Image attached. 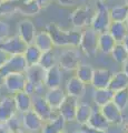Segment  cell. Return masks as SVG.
<instances>
[{"label":"cell","mask_w":128,"mask_h":133,"mask_svg":"<svg viewBox=\"0 0 128 133\" xmlns=\"http://www.w3.org/2000/svg\"><path fill=\"white\" fill-rule=\"evenodd\" d=\"M53 41L55 47L78 48L81 38L80 30H64L55 22H49L45 29Z\"/></svg>","instance_id":"obj_1"},{"label":"cell","mask_w":128,"mask_h":133,"mask_svg":"<svg viewBox=\"0 0 128 133\" xmlns=\"http://www.w3.org/2000/svg\"><path fill=\"white\" fill-rule=\"evenodd\" d=\"M78 48L87 57H94L98 52V32L92 27H87L81 31V38Z\"/></svg>","instance_id":"obj_2"},{"label":"cell","mask_w":128,"mask_h":133,"mask_svg":"<svg viewBox=\"0 0 128 133\" xmlns=\"http://www.w3.org/2000/svg\"><path fill=\"white\" fill-rule=\"evenodd\" d=\"M95 11H96V9H93L90 6H81L76 8L69 17L74 28L81 29L90 27Z\"/></svg>","instance_id":"obj_3"},{"label":"cell","mask_w":128,"mask_h":133,"mask_svg":"<svg viewBox=\"0 0 128 133\" xmlns=\"http://www.w3.org/2000/svg\"><path fill=\"white\" fill-rule=\"evenodd\" d=\"M80 63V53L75 47L65 49L58 57V65L63 71H75Z\"/></svg>","instance_id":"obj_4"},{"label":"cell","mask_w":128,"mask_h":133,"mask_svg":"<svg viewBox=\"0 0 128 133\" xmlns=\"http://www.w3.org/2000/svg\"><path fill=\"white\" fill-rule=\"evenodd\" d=\"M111 19L109 14V8L105 5V2H97L96 11H95L90 27L99 33L102 31H107Z\"/></svg>","instance_id":"obj_5"},{"label":"cell","mask_w":128,"mask_h":133,"mask_svg":"<svg viewBox=\"0 0 128 133\" xmlns=\"http://www.w3.org/2000/svg\"><path fill=\"white\" fill-rule=\"evenodd\" d=\"M32 110L38 114L45 122L50 121L58 114V111L53 110L46 101L45 95L34 94L32 95Z\"/></svg>","instance_id":"obj_6"},{"label":"cell","mask_w":128,"mask_h":133,"mask_svg":"<svg viewBox=\"0 0 128 133\" xmlns=\"http://www.w3.org/2000/svg\"><path fill=\"white\" fill-rule=\"evenodd\" d=\"M27 68H28V64L23 55L9 56V58L5 62V64L0 69V72L6 77L11 73H25Z\"/></svg>","instance_id":"obj_7"},{"label":"cell","mask_w":128,"mask_h":133,"mask_svg":"<svg viewBox=\"0 0 128 133\" xmlns=\"http://www.w3.org/2000/svg\"><path fill=\"white\" fill-rule=\"evenodd\" d=\"M27 43L18 35L10 36L9 38L0 42V49L5 51L8 56L23 55L27 49Z\"/></svg>","instance_id":"obj_8"},{"label":"cell","mask_w":128,"mask_h":133,"mask_svg":"<svg viewBox=\"0 0 128 133\" xmlns=\"http://www.w3.org/2000/svg\"><path fill=\"white\" fill-rule=\"evenodd\" d=\"M21 120L23 129L26 130V132L30 133L40 132L45 124V121L32 109L21 113Z\"/></svg>","instance_id":"obj_9"},{"label":"cell","mask_w":128,"mask_h":133,"mask_svg":"<svg viewBox=\"0 0 128 133\" xmlns=\"http://www.w3.org/2000/svg\"><path fill=\"white\" fill-rule=\"evenodd\" d=\"M37 35V28L34 21L29 18H23L18 23V36L27 44L34 43L35 37Z\"/></svg>","instance_id":"obj_10"},{"label":"cell","mask_w":128,"mask_h":133,"mask_svg":"<svg viewBox=\"0 0 128 133\" xmlns=\"http://www.w3.org/2000/svg\"><path fill=\"white\" fill-rule=\"evenodd\" d=\"M101 113L105 115L110 125H121L124 124V113L114 102H109L104 107L99 108Z\"/></svg>","instance_id":"obj_11"},{"label":"cell","mask_w":128,"mask_h":133,"mask_svg":"<svg viewBox=\"0 0 128 133\" xmlns=\"http://www.w3.org/2000/svg\"><path fill=\"white\" fill-rule=\"evenodd\" d=\"M77 105H78V99L67 94V97H66L64 102L61 103V105L57 111L66 120V122H72L75 121L76 118Z\"/></svg>","instance_id":"obj_12"},{"label":"cell","mask_w":128,"mask_h":133,"mask_svg":"<svg viewBox=\"0 0 128 133\" xmlns=\"http://www.w3.org/2000/svg\"><path fill=\"white\" fill-rule=\"evenodd\" d=\"M27 82V79L25 73H11L8 74L5 78V88L8 92L17 93L19 91H23L25 84Z\"/></svg>","instance_id":"obj_13"},{"label":"cell","mask_w":128,"mask_h":133,"mask_svg":"<svg viewBox=\"0 0 128 133\" xmlns=\"http://www.w3.org/2000/svg\"><path fill=\"white\" fill-rule=\"evenodd\" d=\"M27 81L35 84L36 89L41 85H45V76H46V70L41 68L39 64L28 65V68L25 72Z\"/></svg>","instance_id":"obj_14"},{"label":"cell","mask_w":128,"mask_h":133,"mask_svg":"<svg viewBox=\"0 0 128 133\" xmlns=\"http://www.w3.org/2000/svg\"><path fill=\"white\" fill-rule=\"evenodd\" d=\"M14 97H3L0 100V122H8L17 113Z\"/></svg>","instance_id":"obj_15"},{"label":"cell","mask_w":128,"mask_h":133,"mask_svg":"<svg viewBox=\"0 0 128 133\" xmlns=\"http://www.w3.org/2000/svg\"><path fill=\"white\" fill-rule=\"evenodd\" d=\"M63 82V70L58 64L53 65L52 68L46 70L45 76V87L47 89L59 88Z\"/></svg>","instance_id":"obj_16"},{"label":"cell","mask_w":128,"mask_h":133,"mask_svg":"<svg viewBox=\"0 0 128 133\" xmlns=\"http://www.w3.org/2000/svg\"><path fill=\"white\" fill-rule=\"evenodd\" d=\"M113 73L108 69H95L90 84L94 89H105L109 87Z\"/></svg>","instance_id":"obj_17"},{"label":"cell","mask_w":128,"mask_h":133,"mask_svg":"<svg viewBox=\"0 0 128 133\" xmlns=\"http://www.w3.org/2000/svg\"><path fill=\"white\" fill-rule=\"evenodd\" d=\"M67 97L66 91L59 88H55V89H47L46 93H45V99L46 101L49 103L53 110H58L59 107L61 105V103L64 102V100Z\"/></svg>","instance_id":"obj_18"},{"label":"cell","mask_w":128,"mask_h":133,"mask_svg":"<svg viewBox=\"0 0 128 133\" xmlns=\"http://www.w3.org/2000/svg\"><path fill=\"white\" fill-rule=\"evenodd\" d=\"M86 85L82 81H80L76 76L69 79L66 83V93L74 98H82L86 93Z\"/></svg>","instance_id":"obj_19"},{"label":"cell","mask_w":128,"mask_h":133,"mask_svg":"<svg viewBox=\"0 0 128 133\" xmlns=\"http://www.w3.org/2000/svg\"><path fill=\"white\" fill-rule=\"evenodd\" d=\"M14 100L19 113H23V112H27L32 109V95L28 94L25 91H19V92L15 93Z\"/></svg>","instance_id":"obj_20"},{"label":"cell","mask_w":128,"mask_h":133,"mask_svg":"<svg viewBox=\"0 0 128 133\" xmlns=\"http://www.w3.org/2000/svg\"><path fill=\"white\" fill-rule=\"evenodd\" d=\"M117 42L108 31H102L98 33V51L104 55H110Z\"/></svg>","instance_id":"obj_21"},{"label":"cell","mask_w":128,"mask_h":133,"mask_svg":"<svg viewBox=\"0 0 128 133\" xmlns=\"http://www.w3.org/2000/svg\"><path fill=\"white\" fill-rule=\"evenodd\" d=\"M66 127V120L59 113L50 121L45 122L40 133H61L65 131Z\"/></svg>","instance_id":"obj_22"},{"label":"cell","mask_w":128,"mask_h":133,"mask_svg":"<svg viewBox=\"0 0 128 133\" xmlns=\"http://www.w3.org/2000/svg\"><path fill=\"white\" fill-rule=\"evenodd\" d=\"M94 112V108L87 102H78L77 105V111H76V118L75 121L80 124V125H84V124H87L90 116H92Z\"/></svg>","instance_id":"obj_23"},{"label":"cell","mask_w":128,"mask_h":133,"mask_svg":"<svg viewBox=\"0 0 128 133\" xmlns=\"http://www.w3.org/2000/svg\"><path fill=\"white\" fill-rule=\"evenodd\" d=\"M107 31L113 36V38L117 43L123 42L124 39L126 38V36L128 35L126 24L125 22H121V21H111Z\"/></svg>","instance_id":"obj_24"},{"label":"cell","mask_w":128,"mask_h":133,"mask_svg":"<svg viewBox=\"0 0 128 133\" xmlns=\"http://www.w3.org/2000/svg\"><path fill=\"white\" fill-rule=\"evenodd\" d=\"M114 94H115V92L113 90H110L109 88L95 89L94 94H93L94 103L98 108H101V107H104L105 104H107V103L113 102Z\"/></svg>","instance_id":"obj_25"},{"label":"cell","mask_w":128,"mask_h":133,"mask_svg":"<svg viewBox=\"0 0 128 133\" xmlns=\"http://www.w3.org/2000/svg\"><path fill=\"white\" fill-rule=\"evenodd\" d=\"M34 44L37 45L42 52L50 51V50H52L53 47H55L50 35H49L46 30H42V31H39V32L37 31V35H36L35 40H34Z\"/></svg>","instance_id":"obj_26"},{"label":"cell","mask_w":128,"mask_h":133,"mask_svg":"<svg viewBox=\"0 0 128 133\" xmlns=\"http://www.w3.org/2000/svg\"><path fill=\"white\" fill-rule=\"evenodd\" d=\"M108 88L110 90H113L114 92L120 91L124 89H128V77L127 74L121 70L116 73H113L110 79V83Z\"/></svg>","instance_id":"obj_27"},{"label":"cell","mask_w":128,"mask_h":133,"mask_svg":"<svg viewBox=\"0 0 128 133\" xmlns=\"http://www.w3.org/2000/svg\"><path fill=\"white\" fill-rule=\"evenodd\" d=\"M87 124L95 129H99V130H104V131H109V129L111 127L110 123L107 121V119L101 113L100 110H94Z\"/></svg>","instance_id":"obj_28"},{"label":"cell","mask_w":128,"mask_h":133,"mask_svg":"<svg viewBox=\"0 0 128 133\" xmlns=\"http://www.w3.org/2000/svg\"><path fill=\"white\" fill-rule=\"evenodd\" d=\"M41 55H42V51H41L37 45L31 43V44L27 45V49L23 53V57H25V59H26V62L28 65H35V64L39 63Z\"/></svg>","instance_id":"obj_29"},{"label":"cell","mask_w":128,"mask_h":133,"mask_svg":"<svg viewBox=\"0 0 128 133\" xmlns=\"http://www.w3.org/2000/svg\"><path fill=\"white\" fill-rule=\"evenodd\" d=\"M94 71H95V69L90 64L80 63L79 66L75 70V72H76L75 76L79 79L80 81L84 82L85 84H90L93 76H94Z\"/></svg>","instance_id":"obj_30"},{"label":"cell","mask_w":128,"mask_h":133,"mask_svg":"<svg viewBox=\"0 0 128 133\" xmlns=\"http://www.w3.org/2000/svg\"><path fill=\"white\" fill-rule=\"evenodd\" d=\"M19 5L18 1H12V0H3L0 1V17H8L14 16L18 12Z\"/></svg>","instance_id":"obj_31"},{"label":"cell","mask_w":128,"mask_h":133,"mask_svg":"<svg viewBox=\"0 0 128 133\" xmlns=\"http://www.w3.org/2000/svg\"><path fill=\"white\" fill-rule=\"evenodd\" d=\"M38 64L41 66V68H44L45 70H48V69L52 68L53 65L58 64V58H57L53 49L50 50V51L42 52Z\"/></svg>","instance_id":"obj_32"},{"label":"cell","mask_w":128,"mask_h":133,"mask_svg":"<svg viewBox=\"0 0 128 133\" xmlns=\"http://www.w3.org/2000/svg\"><path fill=\"white\" fill-rule=\"evenodd\" d=\"M110 56H111V58H113V60L115 62H117V63H119V64H123L124 62L128 59V51L125 48V45L123 44V42L116 43L114 49L111 50Z\"/></svg>","instance_id":"obj_33"},{"label":"cell","mask_w":128,"mask_h":133,"mask_svg":"<svg viewBox=\"0 0 128 133\" xmlns=\"http://www.w3.org/2000/svg\"><path fill=\"white\" fill-rule=\"evenodd\" d=\"M40 7L36 0H30L27 2H22V5H19L18 12L23 16H36L40 12Z\"/></svg>","instance_id":"obj_34"},{"label":"cell","mask_w":128,"mask_h":133,"mask_svg":"<svg viewBox=\"0 0 128 133\" xmlns=\"http://www.w3.org/2000/svg\"><path fill=\"white\" fill-rule=\"evenodd\" d=\"M110 19L111 21H121L125 22V20L128 16V7L126 5L115 6L111 9H109Z\"/></svg>","instance_id":"obj_35"},{"label":"cell","mask_w":128,"mask_h":133,"mask_svg":"<svg viewBox=\"0 0 128 133\" xmlns=\"http://www.w3.org/2000/svg\"><path fill=\"white\" fill-rule=\"evenodd\" d=\"M113 102L121 111H125L128 108V89H124V90L115 92Z\"/></svg>","instance_id":"obj_36"},{"label":"cell","mask_w":128,"mask_h":133,"mask_svg":"<svg viewBox=\"0 0 128 133\" xmlns=\"http://www.w3.org/2000/svg\"><path fill=\"white\" fill-rule=\"evenodd\" d=\"M8 124H9L12 133H26V130L23 129V125H22L21 113H19V112H17L8 121Z\"/></svg>","instance_id":"obj_37"},{"label":"cell","mask_w":128,"mask_h":133,"mask_svg":"<svg viewBox=\"0 0 128 133\" xmlns=\"http://www.w3.org/2000/svg\"><path fill=\"white\" fill-rule=\"evenodd\" d=\"M11 36V27L9 22L0 19V42Z\"/></svg>","instance_id":"obj_38"},{"label":"cell","mask_w":128,"mask_h":133,"mask_svg":"<svg viewBox=\"0 0 128 133\" xmlns=\"http://www.w3.org/2000/svg\"><path fill=\"white\" fill-rule=\"evenodd\" d=\"M81 130L84 131V133H109L108 131H104V130H99V129H95L93 127L88 125V124H84V125H81Z\"/></svg>","instance_id":"obj_39"},{"label":"cell","mask_w":128,"mask_h":133,"mask_svg":"<svg viewBox=\"0 0 128 133\" xmlns=\"http://www.w3.org/2000/svg\"><path fill=\"white\" fill-rule=\"evenodd\" d=\"M23 91H25V92H27L28 94H30V95H34L35 92H36V87H35V84H32L31 82L27 81L26 84H25Z\"/></svg>","instance_id":"obj_40"},{"label":"cell","mask_w":128,"mask_h":133,"mask_svg":"<svg viewBox=\"0 0 128 133\" xmlns=\"http://www.w3.org/2000/svg\"><path fill=\"white\" fill-rule=\"evenodd\" d=\"M58 3L63 7H71V6H75L78 0H57Z\"/></svg>","instance_id":"obj_41"},{"label":"cell","mask_w":128,"mask_h":133,"mask_svg":"<svg viewBox=\"0 0 128 133\" xmlns=\"http://www.w3.org/2000/svg\"><path fill=\"white\" fill-rule=\"evenodd\" d=\"M0 133H12L8 122H0Z\"/></svg>","instance_id":"obj_42"},{"label":"cell","mask_w":128,"mask_h":133,"mask_svg":"<svg viewBox=\"0 0 128 133\" xmlns=\"http://www.w3.org/2000/svg\"><path fill=\"white\" fill-rule=\"evenodd\" d=\"M37 2H38V5L40 7V9H46L47 7H49V5L52 2V0H36Z\"/></svg>","instance_id":"obj_43"},{"label":"cell","mask_w":128,"mask_h":133,"mask_svg":"<svg viewBox=\"0 0 128 133\" xmlns=\"http://www.w3.org/2000/svg\"><path fill=\"white\" fill-rule=\"evenodd\" d=\"M8 58H9V56H8L5 51H2V50L0 49V69H1V66L5 64V62L7 61Z\"/></svg>","instance_id":"obj_44"},{"label":"cell","mask_w":128,"mask_h":133,"mask_svg":"<svg viewBox=\"0 0 128 133\" xmlns=\"http://www.w3.org/2000/svg\"><path fill=\"white\" fill-rule=\"evenodd\" d=\"M123 71L125 72L127 74V77H128V59L123 63Z\"/></svg>","instance_id":"obj_45"},{"label":"cell","mask_w":128,"mask_h":133,"mask_svg":"<svg viewBox=\"0 0 128 133\" xmlns=\"http://www.w3.org/2000/svg\"><path fill=\"white\" fill-rule=\"evenodd\" d=\"M5 78H6V77L3 76L1 72H0V89H1L2 87L5 85Z\"/></svg>","instance_id":"obj_46"},{"label":"cell","mask_w":128,"mask_h":133,"mask_svg":"<svg viewBox=\"0 0 128 133\" xmlns=\"http://www.w3.org/2000/svg\"><path fill=\"white\" fill-rule=\"evenodd\" d=\"M123 44L125 45V48L127 49V51H128V35L126 36V38L124 39V41H123Z\"/></svg>","instance_id":"obj_47"},{"label":"cell","mask_w":128,"mask_h":133,"mask_svg":"<svg viewBox=\"0 0 128 133\" xmlns=\"http://www.w3.org/2000/svg\"><path fill=\"white\" fill-rule=\"evenodd\" d=\"M72 133H84V131H82L81 129H80V130H76V131H74Z\"/></svg>","instance_id":"obj_48"},{"label":"cell","mask_w":128,"mask_h":133,"mask_svg":"<svg viewBox=\"0 0 128 133\" xmlns=\"http://www.w3.org/2000/svg\"><path fill=\"white\" fill-rule=\"evenodd\" d=\"M125 24H126V27H127V30H128V16H127V18L125 20Z\"/></svg>","instance_id":"obj_49"},{"label":"cell","mask_w":128,"mask_h":133,"mask_svg":"<svg viewBox=\"0 0 128 133\" xmlns=\"http://www.w3.org/2000/svg\"><path fill=\"white\" fill-rule=\"evenodd\" d=\"M94 1H96V2H106L107 0H94Z\"/></svg>","instance_id":"obj_50"},{"label":"cell","mask_w":128,"mask_h":133,"mask_svg":"<svg viewBox=\"0 0 128 133\" xmlns=\"http://www.w3.org/2000/svg\"><path fill=\"white\" fill-rule=\"evenodd\" d=\"M125 5L128 7V0H125Z\"/></svg>","instance_id":"obj_51"},{"label":"cell","mask_w":128,"mask_h":133,"mask_svg":"<svg viewBox=\"0 0 128 133\" xmlns=\"http://www.w3.org/2000/svg\"><path fill=\"white\" fill-rule=\"evenodd\" d=\"M27 1H30V0H22V2H27Z\"/></svg>","instance_id":"obj_52"},{"label":"cell","mask_w":128,"mask_h":133,"mask_svg":"<svg viewBox=\"0 0 128 133\" xmlns=\"http://www.w3.org/2000/svg\"><path fill=\"white\" fill-rule=\"evenodd\" d=\"M80 1H82V2H86V1H88V0H80Z\"/></svg>","instance_id":"obj_53"},{"label":"cell","mask_w":128,"mask_h":133,"mask_svg":"<svg viewBox=\"0 0 128 133\" xmlns=\"http://www.w3.org/2000/svg\"><path fill=\"white\" fill-rule=\"evenodd\" d=\"M61 133H68V132H66V131H63V132H61Z\"/></svg>","instance_id":"obj_54"},{"label":"cell","mask_w":128,"mask_h":133,"mask_svg":"<svg viewBox=\"0 0 128 133\" xmlns=\"http://www.w3.org/2000/svg\"><path fill=\"white\" fill-rule=\"evenodd\" d=\"M12 1H19V0H12Z\"/></svg>","instance_id":"obj_55"},{"label":"cell","mask_w":128,"mask_h":133,"mask_svg":"<svg viewBox=\"0 0 128 133\" xmlns=\"http://www.w3.org/2000/svg\"><path fill=\"white\" fill-rule=\"evenodd\" d=\"M126 133H128V129H127V131H126Z\"/></svg>","instance_id":"obj_56"},{"label":"cell","mask_w":128,"mask_h":133,"mask_svg":"<svg viewBox=\"0 0 128 133\" xmlns=\"http://www.w3.org/2000/svg\"><path fill=\"white\" fill-rule=\"evenodd\" d=\"M0 1H3V0H0Z\"/></svg>","instance_id":"obj_57"},{"label":"cell","mask_w":128,"mask_h":133,"mask_svg":"<svg viewBox=\"0 0 128 133\" xmlns=\"http://www.w3.org/2000/svg\"><path fill=\"white\" fill-rule=\"evenodd\" d=\"M26 133H27V132H26Z\"/></svg>","instance_id":"obj_58"}]
</instances>
